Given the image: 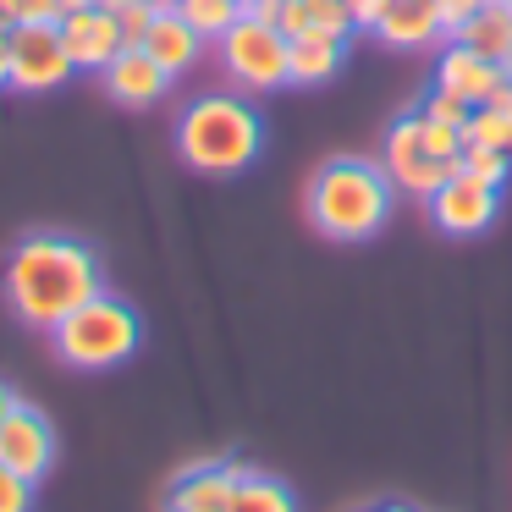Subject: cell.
I'll return each instance as SVG.
<instances>
[{
    "label": "cell",
    "instance_id": "6da1fadb",
    "mask_svg": "<svg viewBox=\"0 0 512 512\" xmlns=\"http://www.w3.org/2000/svg\"><path fill=\"white\" fill-rule=\"evenodd\" d=\"M0 292H6V309H12L23 325L56 331L78 303H89L94 292H105L100 254H94L89 243H78V237L34 232L6 254Z\"/></svg>",
    "mask_w": 512,
    "mask_h": 512
},
{
    "label": "cell",
    "instance_id": "7a4b0ae2",
    "mask_svg": "<svg viewBox=\"0 0 512 512\" xmlns=\"http://www.w3.org/2000/svg\"><path fill=\"white\" fill-rule=\"evenodd\" d=\"M397 204V182L386 177L380 160L364 155H336L314 171L309 182V221L331 243H364L391 221Z\"/></svg>",
    "mask_w": 512,
    "mask_h": 512
},
{
    "label": "cell",
    "instance_id": "3957f363",
    "mask_svg": "<svg viewBox=\"0 0 512 512\" xmlns=\"http://www.w3.org/2000/svg\"><path fill=\"white\" fill-rule=\"evenodd\" d=\"M265 149V122L237 94H204L177 116V155L204 177H237Z\"/></svg>",
    "mask_w": 512,
    "mask_h": 512
},
{
    "label": "cell",
    "instance_id": "277c9868",
    "mask_svg": "<svg viewBox=\"0 0 512 512\" xmlns=\"http://www.w3.org/2000/svg\"><path fill=\"white\" fill-rule=\"evenodd\" d=\"M138 342H144V320H138L133 303L111 298V292H94L50 331L56 358L72 369H116L138 353Z\"/></svg>",
    "mask_w": 512,
    "mask_h": 512
},
{
    "label": "cell",
    "instance_id": "5b68a950",
    "mask_svg": "<svg viewBox=\"0 0 512 512\" xmlns=\"http://www.w3.org/2000/svg\"><path fill=\"white\" fill-rule=\"evenodd\" d=\"M221 67L237 89H254V94H270L287 83V34L270 23H254V17H237L221 39Z\"/></svg>",
    "mask_w": 512,
    "mask_h": 512
},
{
    "label": "cell",
    "instance_id": "8992f818",
    "mask_svg": "<svg viewBox=\"0 0 512 512\" xmlns=\"http://www.w3.org/2000/svg\"><path fill=\"white\" fill-rule=\"evenodd\" d=\"M380 166H386V177H391V182H397V193L430 199V193L457 171V160L430 155V144H424V111L413 105V111H402L397 122L386 127V144H380Z\"/></svg>",
    "mask_w": 512,
    "mask_h": 512
},
{
    "label": "cell",
    "instance_id": "52a82bcc",
    "mask_svg": "<svg viewBox=\"0 0 512 512\" xmlns=\"http://www.w3.org/2000/svg\"><path fill=\"white\" fill-rule=\"evenodd\" d=\"M72 50L61 39V23H17L12 28V89L45 94L72 78Z\"/></svg>",
    "mask_w": 512,
    "mask_h": 512
},
{
    "label": "cell",
    "instance_id": "ba28073f",
    "mask_svg": "<svg viewBox=\"0 0 512 512\" xmlns=\"http://www.w3.org/2000/svg\"><path fill=\"white\" fill-rule=\"evenodd\" d=\"M424 204H430V221L441 226L446 237H479L485 226H496V215H501V188L452 171Z\"/></svg>",
    "mask_w": 512,
    "mask_h": 512
},
{
    "label": "cell",
    "instance_id": "9c48e42d",
    "mask_svg": "<svg viewBox=\"0 0 512 512\" xmlns=\"http://www.w3.org/2000/svg\"><path fill=\"white\" fill-rule=\"evenodd\" d=\"M0 463L17 468L28 485H39V479L50 474V463H56V430H50V419L39 408L17 402V413L6 419V430H0Z\"/></svg>",
    "mask_w": 512,
    "mask_h": 512
},
{
    "label": "cell",
    "instance_id": "30bf717a",
    "mask_svg": "<svg viewBox=\"0 0 512 512\" xmlns=\"http://www.w3.org/2000/svg\"><path fill=\"white\" fill-rule=\"evenodd\" d=\"M61 39H67L72 67L78 72H105L127 50L122 23H116V12H105V6H89V12H78V17H61Z\"/></svg>",
    "mask_w": 512,
    "mask_h": 512
},
{
    "label": "cell",
    "instance_id": "8fae6325",
    "mask_svg": "<svg viewBox=\"0 0 512 512\" xmlns=\"http://www.w3.org/2000/svg\"><path fill=\"white\" fill-rule=\"evenodd\" d=\"M507 83V72H501V61L479 56L474 45H463V39H446L441 61H435V89H452L457 100L468 105H485L490 94Z\"/></svg>",
    "mask_w": 512,
    "mask_h": 512
},
{
    "label": "cell",
    "instance_id": "7c38bea8",
    "mask_svg": "<svg viewBox=\"0 0 512 512\" xmlns=\"http://www.w3.org/2000/svg\"><path fill=\"white\" fill-rule=\"evenodd\" d=\"M100 78H105V94H111L116 105H133V111L166 100V89H171V72L160 67V61L149 56L144 45H127L122 56H116L111 67L100 72Z\"/></svg>",
    "mask_w": 512,
    "mask_h": 512
},
{
    "label": "cell",
    "instance_id": "4fadbf2b",
    "mask_svg": "<svg viewBox=\"0 0 512 512\" xmlns=\"http://www.w3.org/2000/svg\"><path fill=\"white\" fill-rule=\"evenodd\" d=\"M369 34L391 50H424L435 39H446V17L435 0H386Z\"/></svg>",
    "mask_w": 512,
    "mask_h": 512
},
{
    "label": "cell",
    "instance_id": "5bb4252c",
    "mask_svg": "<svg viewBox=\"0 0 512 512\" xmlns=\"http://www.w3.org/2000/svg\"><path fill=\"white\" fill-rule=\"evenodd\" d=\"M237 479H243V463H204V468H188V474L171 485L166 512H232Z\"/></svg>",
    "mask_w": 512,
    "mask_h": 512
},
{
    "label": "cell",
    "instance_id": "9a60e30c",
    "mask_svg": "<svg viewBox=\"0 0 512 512\" xmlns=\"http://www.w3.org/2000/svg\"><path fill=\"white\" fill-rule=\"evenodd\" d=\"M342 61H347V39H336V34H292L287 39V83H298V89L331 83L342 72Z\"/></svg>",
    "mask_w": 512,
    "mask_h": 512
},
{
    "label": "cell",
    "instance_id": "2e32d148",
    "mask_svg": "<svg viewBox=\"0 0 512 512\" xmlns=\"http://www.w3.org/2000/svg\"><path fill=\"white\" fill-rule=\"evenodd\" d=\"M144 50L171 72V78H182V72H188L193 61H199L204 39H199V28H193L188 17L177 12V6H160L155 23H149V34H144Z\"/></svg>",
    "mask_w": 512,
    "mask_h": 512
},
{
    "label": "cell",
    "instance_id": "e0dca14e",
    "mask_svg": "<svg viewBox=\"0 0 512 512\" xmlns=\"http://www.w3.org/2000/svg\"><path fill=\"white\" fill-rule=\"evenodd\" d=\"M452 39L474 45L479 56H490V61H507V50H512V0H485L474 17L457 23Z\"/></svg>",
    "mask_w": 512,
    "mask_h": 512
},
{
    "label": "cell",
    "instance_id": "ac0fdd59",
    "mask_svg": "<svg viewBox=\"0 0 512 512\" xmlns=\"http://www.w3.org/2000/svg\"><path fill=\"white\" fill-rule=\"evenodd\" d=\"M281 34H336V39H353V12H347L342 0H287V12H281Z\"/></svg>",
    "mask_w": 512,
    "mask_h": 512
},
{
    "label": "cell",
    "instance_id": "d6986e66",
    "mask_svg": "<svg viewBox=\"0 0 512 512\" xmlns=\"http://www.w3.org/2000/svg\"><path fill=\"white\" fill-rule=\"evenodd\" d=\"M468 144H490L512 155V83H501L485 105H474L468 116Z\"/></svg>",
    "mask_w": 512,
    "mask_h": 512
},
{
    "label": "cell",
    "instance_id": "ffe728a7",
    "mask_svg": "<svg viewBox=\"0 0 512 512\" xmlns=\"http://www.w3.org/2000/svg\"><path fill=\"white\" fill-rule=\"evenodd\" d=\"M232 512H298V501H292V490L281 485L276 474H254V468H243L237 496H232Z\"/></svg>",
    "mask_w": 512,
    "mask_h": 512
},
{
    "label": "cell",
    "instance_id": "44dd1931",
    "mask_svg": "<svg viewBox=\"0 0 512 512\" xmlns=\"http://www.w3.org/2000/svg\"><path fill=\"white\" fill-rule=\"evenodd\" d=\"M171 6L199 28V39H221L243 17V0H171Z\"/></svg>",
    "mask_w": 512,
    "mask_h": 512
},
{
    "label": "cell",
    "instance_id": "7402d4cb",
    "mask_svg": "<svg viewBox=\"0 0 512 512\" xmlns=\"http://www.w3.org/2000/svg\"><path fill=\"white\" fill-rule=\"evenodd\" d=\"M457 171H463V177L490 182V188H507L512 155H507V149H490V144H463V155H457Z\"/></svg>",
    "mask_w": 512,
    "mask_h": 512
},
{
    "label": "cell",
    "instance_id": "603a6c76",
    "mask_svg": "<svg viewBox=\"0 0 512 512\" xmlns=\"http://www.w3.org/2000/svg\"><path fill=\"white\" fill-rule=\"evenodd\" d=\"M419 111L430 116V122H446V127H463V138H468V116H474V105L468 100H457L452 89H430L419 100Z\"/></svg>",
    "mask_w": 512,
    "mask_h": 512
},
{
    "label": "cell",
    "instance_id": "cb8c5ba5",
    "mask_svg": "<svg viewBox=\"0 0 512 512\" xmlns=\"http://www.w3.org/2000/svg\"><path fill=\"white\" fill-rule=\"evenodd\" d=\"M0 512H34V485L6 463H0Z\"/></svg>",
    "mask_w": 512,
    "mask_h": 512
},
{
    "label": "cell",
    "instance_id": "d4e9b609",
    "mask_svg": "<svg viewBox=\"0 0 512 512\" xmlns=\"http://www.w3.org/2000/svg\"><path fill=\"white\" fill-rule=\"evenodd\" d=\"M116 23H122V39H127V45H144L149 23H155V6H122V12H116Z\"/></svg>",
    "mask_w": 512,
    "mask_h": 512
},
{
    "label": "cell",
    "instance_id": "484cf974",
    "mask_svg": "<svg viewBox=\"0 0 512 512\" xmlns=\"http://www.w3.org/2000/svg\"><path fill=\"white\" fill-rule=\"evenodd\" d=\"M17 23H61V0H6Z\"/></svg>",
    "mask_w": 512,
    "mask_h": 512
},
{
    "label": "cell",
    "instance_id": "4316f807",
    "mask_svg": "<svg viewBox=\"0 0 512 512\" xmlns=\"http://www.w3.org/2000/svg\"><path fill=\"white\" fill-rule=\"evenodd\" d=\"M435 6H441V17H446V39L457 34V23H463V17H474L479 6H485V0H435Z\"/></svg>",
    "mask_w": 512,
    "mask_h": 512
},
{
    "label": "cell",
    "instance_id": "83f0119b",
    "mask_svg": "<svg viewBox=\"0 0 512 512\" xmlns=\"http://www.w3.org/2000/svg\"><path fill=\"white\" fill-rule=\"evenodd\" d=\"M281 12H287V0H243V17H254V23L281 28Z\"/></svg>",
    "mask_w": 512,
    "mask_h": 512
},
{
    "label": "cell",
    "instance_id": "f1b7e54d",
    "mask_svg": "<svg viewBox=\"0 0 512 512\" xmlns=\"http://www.w3.org/2000/svg\"><path fill=\"white\" fill-rule=\"evenodd\" d=\"M347 12H353V28H375V17H380V6L386 0H342Z\"/></svg>",
    "mask_w": 512,
    "mask_h": 512
},
{
    "label": "cell",
    "instance_id": "f546056e",
    "mask_svg": "<svg viewBox=\"0 0 512 512\" xmlns=\"http://www.w3.org/2000/svg\"><path fill=\"white\" fill-rule=\"evenodd\" d=\"M0 89H12V28H0Z\"/></svg>",
    "mask_w": 512,
    "mask_h": 512
},
{
    "label": "cell",
    "instance_id": "4dcf8cb0",
    "mask_svg": "<svg viewBox=\"0 0 512 512\" xmlns=\"http://www.w3.org/2000/svg\"><path fill=\"white\" fill-rule=\"evenodd\" d=\"M17 402H23V397H17V391L6 386V380H0V430H6V419L17 413Z\"/></svg>",
    "mask_w": 512,
    "mask_h": 512
},
{
    "label": "cell",
    "instance_id": "1f68e13d",
    "mask_svg": "<svg viewBox=\"0 0 512 512\" xmlns=\"http://www.w3.org/2000/svg\"><path fill=\"white\" fill-rule=\"evenodd\" d=\"M94 6H105V12H122V6H155L160 12V6H171V0H94Z\"/></svg>",
    "mask_w": 512,
    "mask_h": 512
},
{
    "label": "cell",
    "instance_id": "d6a6232c",
    "mask_svg": "<svg viewBox=\"0 0 512 512\" xmlns=\"http://www.w3.org/2000/svg\"><path fill=\"white\" fill-rule=\"evenodd\" d=\"M94 0H61V17H78V12H89Z\"/></svg>",
    "mask_w": 512,
    "mask_h": 512
},
{
    "label": "cell",
    "instance_id": "836d02e7",
    "mask_svg": "<svg viewBox=\"0 0 512 512\" xmlns=\"http://www.w3.org/2000/svg\"><path fill=\"white\" fill-rule=\"evenodd\" d=\"M0 28H17V17H12V6L0 0Z\"/></svg>",
    "mask_w": 512,
    "mask_h": 512
},
{
    "label": "cell",
    "instance_id": "e575fe53",
    "mask_svg": "<svg viewBox=\"0 0 512 512\" xmlns=\"http://www.w3.org/2000/svg\"><path fill=\"white\" fill-rule=\"evenodd\" d=\"M501 72H507V83H512V50H507V61H501Z\"/></svg>",
    "mask_w": 512,
    "mask_h": 512
},
{
    "label": "cell",
    "instance_id": "d590c367",
    "mask_svg": "<svg viewBox=\"0 0 512 512\" xmlns=\"http://www.w3.org/2000/svg\"><path fill=\"white\" fill-rule=\"evenodd\" d=\"M380 512H408V507H380Z\"/></svg>",
    "mask_w": 512,
    "mask_h": 512
}]
</instances>
